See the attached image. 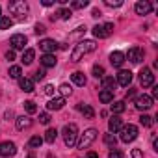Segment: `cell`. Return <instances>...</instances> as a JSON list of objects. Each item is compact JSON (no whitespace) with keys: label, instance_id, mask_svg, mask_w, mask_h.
Here are the masks:
<instances>
[{"label":"cell","instance_id":"1","mask_svg":"<svg viewBox=\"0 0 158 158\" xmlns=\"http://www.w3.org/2000/svg\"><path fill=\"white\" fill-rule=\"evenodd\" d=\"M95 48H97L95 41H91V39H84V41H80V43L74 47V50H73V54H71V60H73V61H80L86 54L93 52Z\"/></svg>","mask_w":158,"mask_h":158},{"label":"cell","instance_id":"2","mask_svg":"<svg viewBox=\"0 0 158 158\" xmlns=\"http://www.w3.org/2000/svg\"><path fill=\"white\" fill-rule=\"evenodd\" d=\"M61 134H63V141H65V145H67V147H74V145H76L78 127H76L74 123L65 125V127H63V130H61Z\"/></svg>","mask_w":158,"mask_h":158},{"label":"cell","instance_id":"3","mask_svg":"<svg viewBox=\"0 0 158 158\" xmlns=\"http://www.w3.org/2000/svg\"><path fill=\"white\" fill-rule=\"evenodd\" d=\"M10 11L11 15H15L17 21H24L26 13H28V4L24 0H15V2H10Z\"/></svg>","mask_w":158,"mask_h":158},{"label":"cell","instance_id":"4","mask_svg":"<svg viewBox=\"0 0 158 158\" xmlns=\"http://www.w3.org/2000/svg\"><path fill=\"white\" fill-rule=\"evenodd\" d=\"M97 128H88L82 136H80V139L76 141V145H78V149H88L95 139H97Z\"/></svg>","mask_w":158,"mask_h":158},{"label":"cell","instance_id":"5","mask_svg":"<svg viewBox=\"0 0 158 158\" xmlns=\"http://www.w3.org/2000/svg\"><path fill=\"white\" fill-rule=\"evenodd\" d=\"M119 134H121V141H125V143H130V141H134L136 138H138V127L136 125H123L121 127V130H119Z\"/></svg>","mask_w":158,"mask_h":158},{"label":"cell","instance_id":"6","mask_svg":"<svg viewBox=\"0 0 158 158\" xmlns=\"http://www.w3.org/2000/svg\"><path fill=\"white\" fill-rule=\"evenodd\" d=\"M112 32H114V24H112V23H106V24H97V26L93 28V35H95V37H99V39L108 37Z\"/></svg>","mask_w":158,"mask_h":158},{"label":"cell","instance_id":"7","mask_svg":"<svg viewBox=\"0 0 158 158\" xmlns=\"http://www.w3.org/2000/svg\"><path fill=\"white\" fill-rule=\"evenodd\" d=\"M15 152H17V145L13 141H2L0 143V156L10 158V156H15Z\"/></svg>","mask_w":158,"mask_h":158},{"label":"cell","instance_id":"8","mask_svg":"<svg viewBox=\"0 0 158 158\" xmlns=\"http://www.w3.org/2000/svg\"><path fill=\"white\" fill-rule=\"evenodd\" d=\"M26 43H28V37H26L24 34H15V35H11V39H10V45H11L13 50H23Z\"/></svg>","mask_w":158,"mask_h":158},{"label":"cell","instance_id":"9","mask_svg":"<svg viewBox=\"0 0 158 158\" xmlns=\"http://www.w3.org/2000/svg\"><path fill=\"white\" fill-rule=\"evenodd\" d=\"M139 82H141L143 88H151L154 84V74H152L151 69H147V67L141 69V73H139Z\"/></svg>","mask_w":158,"mask_h":158},{"label":"cell","instance_id":"10","mask_svg":"<svg viewBox=\"0 0 158 158\" xmlns=\"http://www.w3.org/2000/svg\"><path fill=\"white\" fill-rule=\"evenodd\" d=\"M134 106H136L138 110H141V112L149 110V108L152 106V99H151V95H139V97H136Z\"/></svg>","mask_w":158,"mask_h":158},{"label":"cell","instance_id":"11","mask_svg":"<svg viewBox=\"0 0 158 158\" xmlns=\"http://www.w3.org/2000/svg\"><path fill=\"white\" fill-rule=\"evenodd\" d=\"M39 48H41L45 54H54V52L60 48V45H58L54 39H43V41L39 43Z\"/></svg>","mask_w":158,"mask_h":158},{"label":"cell","instance_id":"12","mask_svg":"<svg viewBox=\"0 0 158 158\" xmlns=\"http://www.w3.org/2000/svg\"><path fill=\"white\" fill-rule=\"evenodd\" d=\"M115 82L119 84V86H123V88H127V86H130V82H132V73L130 71H119L117 73V78H115Z\"/></svg>","mask_w":158,"mask_h":158},{"label":"cell","instance_id":"13","mask_svg":"<svg viewBox=\"0 0 158 158\" xmlns=\"http://www.w3.org/2000/svg\"><path fill=\"white\" fill-rule=\"evenodd\" d=\"M128 60H130L132 63H141V61H143V48L132 47V48L128 50Z\"/></svg>","mask_w":158,"mask_h":158},{"label":"cell","instance_id":"14","mask_svg":"<svg viewBox=\"0 0 158 158\" xmlns=\"http://www.w3.org/2000/svg\"><path fill=\"white\" fill-rule=\"evenodd\" d=\"M136 13L138 15H149L151 11H152V4L151 2H147V0H141V2H138L136 4Z\"/></svg>","mask_w":158,"mask_h":158},{"label":"cell","instance_id":"15","mask_svg":"<svg viewBox=\"0 0 158 158\" xmlns=\"http://www.w3.org/2000/svg\"><path fill=\"white\" fill-rule=\"evenodd\" d=\"M19 88L26 93H32L34 91V80L32 78H26V76H21L19 78Z\"/></svg>","mask_w":158,"mask_h":158},{"label":"cell","instance_id":"16","mask_svg":"<svg viewBox=\"0 0 158 158\" xmlns=\"http://www.w3.org/2000/svg\"><path fill=\"white\" fill-rule=\"evenodd\" d=\"M102 89H106V91H112L114 93V89H115V86H117V82H115V78L114 76H102Z\"/></svg>","mask_w":158,"mask_h":158},{"label":"cell","instance_id":"17","mask_svg":"<svg viewBox=\"0 0 158 158\" xmlns=\"http://www.w3.org/2000/svg\"><path fill=\"white\" fill-rule=\"evenodd\" d=\"M15 125H17V130H26V128L32 127V119L28 115H21V117H17Z\"/></svg>","mask_w":158,"mask_h":158},{"label":"cell","instance_id":"18","mask_svg":"<svg viewBox=\"0 0 158 158\" xmlns=\"http://www.w3.org/2000/svg\"><path fill=\"white\" fill-rule=\"evenodd\" d=\"M110 63H112L114 67H121V65L125 63V54H123V52H112V54H110Z\"/></svg>","mask_w":158,"mask_h":158},{"label":"cell","instance_id":"19","mask_svg":"<svg viewBox=\"0 0 158 158\" xmlns=\"http://www.w3.org/2000/svg\"><path fill=\"white\" fill-rule=\"evenodd\" d=\"M63 104H65V99H63V97H56V99H50V101L47 102V108H48V110H61Z\"/></svg>","mask_w":158,"mask_h":158},{"label":"cell","instance_id":"20","mask_svg":"<svg viewBox=\"0 0 158 158\" xmlns=\"http://www.w3.org/2000/svg\"><path fill=\"white\" fill-rule=\"evenodd\" d=\"M121 127H123V121H121V117H117V115H114L110 121H108V128H110V132H119L121 130Z\"/></svg>","mask_w":158,"mask_h":158},{"label":"cell","instance_id":"21","mask_svg":"<svg viewBox=\"0 0 158 158\" xmlns=\"http://www.w3.org/2000/svg\"><path fill=\"white\" fill-rule=\"evenodd\" d=\"M78 110L84 114L86 119H93V117H95V110H93L89 104H78Z\"/></svg>","mask_w":158,"mask_h":158},{"label":"cell","instance_id":"22","mask_svg":"<svg viewBox=\"0 0 158 158\" xmlns=\"http://www.w3.org/2000/svg\"><path fill=\"white\" fill-rule=\"evenodd\" d=\"M71 78H73V82H74L76 86H86V74H84V73L76 71V73L71 74Z\"/></svg>","mask_w":158,"mask_h":158},{"label":"cell","instance_id":"23","mask_svg":"<svg viewBox=\"0 0 158 158\" xmlns=\"http://www.w3.org/2000/svg\"><path fill=\"white\" fill-rule=\"evenodd\" d=\"M56 61H58V60H56L54 54H45V56L41 58V65H43V67H54Z\"/></svg>","mask_w":158,"mask_h":158},{"label":"cell","instance_id":"24","mask_svg":"<svg viewBox=\"0 0 158 158\" xmlns=\"http://www.w3.org/2000/svg\"><path fill=\"white\" fill-rule=\"evenodd\" d=\"M34 58H35V50H34V48H26L24 54H23V63H24V65H30V63L34 61Z\"/></svg>","mask_w":158,"mask_h":158},{"label":"cell","instance_id":"25","mask_svg":"<svg viewBox=\"0 0 158 158\" xmlns=\"http://www.w3.org/2000/svg\"><path fill=\"white\" fill-rule=\"evenodd\" d=\"M99 101H101V102H104V104H108V102H112V101H114V93H112V91L102 89V91L99 93Z\"/></svg>","mask_w":158,"mask_h":158},{"label":"cell","instance_id":"26","mask_svg":"<svg viewBox=\"0 0 158 158\" xmlns=\"http://www.w3.org/2000/svg\"><path fill=\"white\" fill-rule=\"evenodd\" d=\"M56 138H58V130H56V128H48V130L45 132V141H47V143H54Z\"/></svg>","mask_w":158,"mask_h":158},{"label":"cell","instance_id":"27","mask_svg":"<svg viewBox=\"0 0 158 158\" xmlns=\"http://www.w3.org/2000/svg\"><path fill=\"white\" fill-rule=\"evenodd\" d=\"M112 112H114V114H123V112H125V102H123V101H115V102L112 104Z\"/></svg>","mask_w":158,"mask_h":158},{"label":"cell","instance_id":"28","mask_svg":"<svg viewBox=\"0 0 158 158\" xmlns=\"http://www.w3.org/2000/svg\"><path fill=\"white\" fill-rule=\"evenodd\" d=\"M41 143H43V138H39V136H34V138H30V141H28V145H30L32 149H39Z\"/></svg>","mask_w":158,"mask_h":158},{"label":"cell","instance_id":"29","mask_svg":"<svg viewBox=\"0 0 158 158\" xmlns=\"http://www.w3.org/2000/svg\"><path fill=\"white\" fill-rule=\"evenodd\" d=\"M11 24H13V19H10V17L0 19V30H8V28H11Z\"/></svg>","mask_w":158,"mask_h":158},{"label":"cell","instance_id":"30","mask_svg":"<svg viewBox=\"0 0 158 158\" xmlns=\"http://www.w3.org/2000/svg\"><path fill=\"white\" fill-rule=\"evenodd\" d=\"M21 67L19 65H13V67H10V78H21Z\"/></svg>","mask_w":158,"mask_h":158},{"label":"cell","instance_id":"31","mask_svg":"<svg viewBox=\"0 0 158 158\" xmlns=\"http://www.w3.org/2000/svg\"><path fill=\"white\" fill-rule=\"evenodd\" d=\"M104 143H106V145H110V147H115L117 138H115L114 134H104Z\"/></svg>","mask_w":158,"mask_h":158},{"label":"cell","instance_id":"32","mask_svg":"<svg viewBox=\"0 0 158 158\" xmlns=\"http://www.w3.org/2000/svg\"><path fill=\"white\" fill-rule=\"evenodd\" d=\"M84 34H86V26H78L76 32H73V34L69 35V39H76V37H80V35H84Z\"/></svg>","mask_w":158,"mask_h":158},{"label":"cell","instance_id":"33","mask_svg":"<svg viewBox=\"0 0 158 158\" xmlns=\"http://www.w3.org/2000/svg\"><path fill=\"white\" fill-rule=\"evenodd\" d=\"M93 76L95 78H102L104 76V67L102 65H93Z\"/></svg>","mask_w":158,"mask_h":158},{"label":"cell","instance_id":"34","mask_svg":"<svg viewBox=\"0 0 158 158\" xmlns=\"http://www.w3.org/2000/svg\"><path fill=\"white\" fill-rule=\"evenodd\" d=\"M58 89H60L61 97H67V95H71V93H73V89H71V86H69V84H61Z\"/></svg>","mask_w":158,"mask_h":158},{"label":"cell","instance_id":"35","mask_svg":"<svg viewBox=\"0 0 158 158\" xmlns=\"http://www.w3.org/2000/svg\"><path fill=\"white\" fill-rule=\"evenodd\" d=\"M24 110H26L28 114H35V112H37V106H35V102L26 101V102H24Z\"/></svg>","mask_w":158,"mask_h":158},{"label":"cell","instance_id":"36","mask_svg":"<svg viewBox=\"0 0 158 158\" xmlns=\"http://www.w3.org/2000/svg\"><path fill=\"white\" fill-rule=\"evenodd\" d=\"M139 123H141L143 127H147V128H149V127H152V117H151V115H145V114H143V115L139 117Z\"/></svg>","mask_w":158,"mask_h":158},{"label":"cell","instance_id":"37","mask_svg":"<svg viewBox=\"0 0 158 158\" xmlns=\"http://www.w3.org/2000/svg\"><path fill=\"white\" fill-rule=\"evenodd\" d=\"M71 15H73V13H71V10H60V11H58V17H60V19H63V21H69V19H71Z\"/></svg>","mask_w":158,"mask_h":158},{"label":"cell","instance_id":"38","mask_svg":"<svg viewBox=\"0 0 158 158\" xmlns=\"http://www.w3.org/2000/svg\"><path fill=\"white\" fill-rule=\"evenodd\" d=\"M108 158H125V154L119 151V149H115V147H112V151H110V154H108Z\"/></svg>","mask_w":158,"mask_h":158},{"label":"cell","instance_id":"39","mask_svg":"<svg viewBox=\"0 0 158 158\" xmlns=\"http://www.w3.org/2000/svg\"><path fill=\"white\" fill-rule=\"evenodd\" d=\"M71 6H73L74 10H80V8H86V6H88V0H76V2H73Z\"/></svg>","mask_w":158,"mask_h":158},{"label":"cell","instance_id":"40","mask_svg":"<svg viewBox=\"0 0 158 158\" xmlns=\"http://www.w3.org/2000/svg\"><path fill=\"white\" fill-rule=\"evenodd\" d=\"M39 121H41L43 125H48V123H50V115H48L47 112H43V114H39Z\"/></svg>","mask_w":158,"mask_h":158},{"label":"cell","instance_id":"41","mask_svg":"<svg viewBox=\"0 0 158 158\" xmlns=\"http://www.w3.org/2000/svg\"><path fill=\"white\" fill-rule=\"evenodd\" d=\"M45 74H47V73H45V69H37L34 78H35V80H43V78H45Z\"/></svg>","mask_w":158,"mask_h":158},{"label":"cell","instance_id":"42","mask_svg":"<svg viewBox=\"0 0 158 158\" xmlns=\"http://www.w3.org/2000/svg\"><path fill=\"white\" fill-rule=\"evenodd\" d=\"M34 32H35V34L39 35V34H45L47 30H45V26H43V24H35V28H34Z\"/></svg>","mask_w":158,"mask_h":158},{"label":"cell","instance_id":"43","mask_svg":"<svg viewBox=\"0 0 158 158\" xmlns=\"http://www.w3.org/2000/svg\"><path fill=\"white\" fill-rule=\"evenodd\" d=\"M54 91H56V89H54L52 84H47V86H45V93H47V95H54Z\"/></svg>","mask_w":158,"mask_h":158},{"label":"cell","instance_id":"44","mask_svg":"<svg viewBox=\"0 0 158 158\" xmlns=\"http://www.w3.org/2000/svg\"><path fill=\"white\" fill-rule=\"evenodd\" d=\"M6 60H8V61H13V60H15V50H8V52H6Z\"/></svg>","mask_w":158,"mask_h":158},{"label":"cell","instance_id":"45","mask_svg":"<svg viewBox=\"0 0 158 158\" xmlns=\"http://www.w3.org/2000/svg\"><path fill=\"white\" fill-rule=\"evenodd\" d=\"M132 158H143V152H141L139 149H134V151H132Z\"/></svg>","mask_w":158,"mask_h":158},{"label":"cell","instance_id":"46","mask_svg":"<svg viewBox=\"0 0 158 158\" xmlns=\"http://www.w3.org/2000/svg\"><path fill=\"white\" fill-rule=\"evenodd\" d=\"M123 2H112V0H106V6H110V8H119Z\"/></svg>","mask_w":158,"mask_h":158},{"label":"cell","instance_id":"47","mask_svg":"<svg viewBox=\"0 0 158 158\" xmlns=\"http://www.w3.org/2000/svg\"><path fill=\"white\" fill-rule=\"evenodd\" d=\"M136 97V89H128V93H127V101L128 99H134Z\"/></svg>","mask_w":158,"mask_h":158},{"label":"cell","instance_id":"48","mask_svg":"<svg viewBox=\"0 0 158 158\" xmlns=\"http://www.w3.org/2000/svg\"><path fill=\"white\" fill-rule=\"evenodd\" d=\"M151 99H158V86L152 88V97H151Z\"/></svg>","mask_w":158,"mask_h":158},{"label":"cell","instance_id":"49","mask_svg":"<svg viewBox=\"0 0 158 158\" xmlns=\"http://www.w3.org/2000/svg\"><path fill=\"white\" fill-rule=\"evenodd\" d=\"M88 158H99V154L93 152V151H89V152H88Z\"/></svg>","mask_w":158,"mask_h":158},{"label":"cell","instance_id":"50","mask_svg":"<svg viewBox=\"0 0 158 158\" xmlns=\"http://www.w3.org/2000/svg\"><path fill=\"white\" fill-rule=\"evenodd\" d=\"M43 6H47V8L52 6V0H43Z\"/></svg>","mask_w":158,"mask_h":158},{"label":"cell","instance_id":"51","mask_svg":"<svg viewBox=\"0 0 158 158\" xmlns=\"http://www.w3.org/2000/svg\"><path fill=\"white\" fill-rule=\"evenodd\" d=\"M6 117H8V119H10V117H13V112H11V110H8V112H6Z\"/></svg>","mask_w":158,"mask_h":158},{"label":"cell","instance_id":"52","mask_svg":"<svg viewBox=\"0 0 158 158\" xmlns=\"http://www.w3.org/2000/svg\"><path fill=\"white\" fill-rule=\"evenodd\" d=\"M0 19H2V8H0Z\"/></svg>","mask_w":158,"mask_h":158}]
</instances>
